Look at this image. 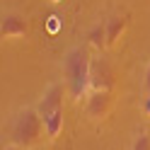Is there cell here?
Segmentation results:
<instances>
[{"instance_id": "1", "label": "cell", "mask_w": 150, "mask_h": 150, "mask_svg": "<svg viewBox=\"0 0 150 150\" xmlns=\"http://www.w3.org/2000/svg\"><path fill=\"white\" fill-rule=\"evenodd\" d=\"M90 70H92V58H90L87 46H70L63 53L61 73H63L65 90H68V95L73 99H82V97H87L92 92Z\"/></svg>"}, {"instance_id": "2", "label": "cell", "mask_w": 150, "mask_h": 150, "mask_svg": "<svg viewBox=\"0 0 150 150\" xmlns=\"http://www.w3.org/2000/svg\"><path fill=\"white\" fill-rule=\"evenodd\" d=\"M10 133H12V143H17L20 148H34L36 143H41L46 133H44V119L36 111V107H24L17 111Z\"/></svg>"}, {"instance_id": "3", "label": "cell", "mask_w": 150, "mask_h": 150, "mask_svg": "<svg viewBox=\"0 0 150 150\" xmlns=\"http://www.w3.org/2000/svg\"><path fill=\"white\" fill-rule=\"evenodd\" d=\"M111 107H114V95L111 90H92L85 97V114L90 116V121H104L111 114Z\"/></svg>"}, {"instance_id": "4", "label": "cell", "mask_w": 150, "mask_h": 150, "mask_svg": "<svg viewBox=\"0 0 150 150\" xmlns=\"http://www.w3.org/2000/svg\"><path fill=\"white\" fill-rule=\"evenodd\" d=\"M29 34V22H27V17L20 15V12H5L3 20H0V36H3L5 41H17V39H24V36Z\"/></svg>"}, {"instance_id": "5", "label": "cell", "mask_w": 150, "mask_h": 150, "mask_svg": "<svg viewBox=\"0 0 150 150\" xmlns=\"http://www.w3.org/2000/svg\"><path fill=\"white\" fill-rule=\"evenodd\" d=\"M65 92H68L65 90V82H51V85L44 90V95L36 102V111L41 114V119H46L49 114L63 109V95Z\"/></svg>"}, {"instance_id": "6", "label": "cell", "mask_w": 150, "mask_h": 150, "mask_svg": "<svg viewBox=\"0 0 150 150\" xmlns=\"http://www.w3.org/2000/svg\"><path fill=\"white\" fill-rule=\"evenodd\" d=\"M90 87H92V90H111V87H114V70H111L109 61H104V58H92Z\"/></svg>"}, {"instance_id": "7", "label": "cell", "mask_w": 150, "mask_h": 150, "mask_svg": "<svg viewBox=\"0 0 150 150\" xmlns=\"http://www.w3.org/2000/svg\"><path fill=\"white\" fill-rule=\"evenodd\" d=\"M128 29V17L126 15H111L107 20V49H114V46L124 39V34Z\"/></svg>"}, {"instance_id": "8", "label": "cell", "mask_w": 150, "mask_h": 150, "mask_svg": "<svg viewBox=\"0 0 150 150\" xmlns=\"http://www.w3.org/2000/svg\"><path fill=\"white\" fill-rule=\"evenodd\" d=\"M63 128H65V116H63V109L58 111H53V114H49L44 119V133L49 140H56L61 133H63Z\"/></svg>"}, {"instance_id": "9", "label": "cell", "mask_w": 150, "mask_h": 150, "mask_svg": "<svg viewBox=\"0 0 150 150\" xmlns=\"http://www.w3.org/2000/svg\"><path fill=\"white\" fill-rule=\"evenodd\" d=\"M87 46H92V49H107V22H97L90 27L87 32Z\"/></svg>"}, {"instance_id": "10", "label": "cell", "mask_w": 150, "mask_h": 150, "mask_svg": "<svg viewBox=\"0 0 150 150\" xmlns=\"http://www.w3.org/2000/svg\"><path fill=\"white\" fill-rule=\"evenodd\" d=\"M131 150H150V133L148 131H140L131 143Z\"/></svg>"}, {"instance_id": "11", "label": "cell", "mask_w": 150, "mask_h": 150, "mask_svg": "<svg viewBox=\"0 0 150 150\" xmlns=\"http://www.w3.org/2000/svg\"><path fill=\"white\" fill-rule=\"evenodd\" d=\"M58 29H61V17H58V15H51V17H49V32L56 34Z\"/></svg>"}, {"instance_id": "12", "label": "cell", "mask_w": 150, "mask_h": 150, "mask_svg": "<svg viewBox=\"0 0 150 150\" xmlns=\"http://www.w3.org/2000/svg\"><path fill=\"white\" fill-rule=\"evenodd\" d=\"M143 114L150 119V92H145V99H143Z\"/></svg>"}, {"instance_id": "13", "label": "cell", "mask_w": 150, "mask_h": 150, "mask_svg": "<svg viewBox=\"0 0 150 150\" xmlns=\"http://www.w3.org/2000/svg\"><path fill=\"white\" fill-rule=\"evenodd\" d=\"M143 85H145V92H150V63H148V68H145V80H143Z\"/></svg>"}, {"instance_id": "14", "label": "cell", "mask_w": 150, "mask_h": 150, "mask_svg": "<svg viewBox=\"0 0 150 150\" xmlns=\"http://www.w3.org/2000/svg\"><path fill=\"white\" fill-rule=\"evenodd\" d=\"M3 150H22L17 143H10V145H3Z\"/></svg>"}, {"instance_id": "15", "label": "cell", "mask_w": 150, "mask_h": 150, "mask_svg": "<svg viewBox=\"0 0 150 150\" xmlns=\"http://www.w3.org/2000/svg\"><path fill=\"white\" fill-rule=\"evenodd\" d=\"M49 3H53V5H58V3H63V0H49Z\"/></svg>"}]
</instances>
